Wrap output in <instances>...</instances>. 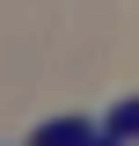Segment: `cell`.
I'll use <instances>...</instances> for the list:
<instances>
[{
  "mask_svg": "<svg viewBox=\"0 0 139 146\" xmlns=\"http://www.w3.org/2000/svg\"><path fill=\"white\" fill-rule=\"evenodd\" d=\"M103 131H110V139H139V102L110 110V117H103Z\"/></svg>",
  "mask_w": 139,
  "mask_h": 146,
  "instance_id": "cell-2",
  "label": "cell"
},
{
  "mask_svg": "<svg viewBox=\"0 0 139 146\" xmlns=\"http://www.w3.org/2000/svg\"><path fill=\"white\" fill-rule=\"evenodd\" d=\"M81 139H110L95 117H59V124H37V146H81Z\"/></svg>",
  "mask_w": 139,
  "mask_h": 146,
  "instance_id": "cell-1",
  "label": "cell"
}]
</instances>
